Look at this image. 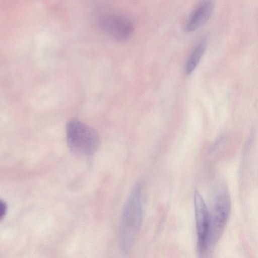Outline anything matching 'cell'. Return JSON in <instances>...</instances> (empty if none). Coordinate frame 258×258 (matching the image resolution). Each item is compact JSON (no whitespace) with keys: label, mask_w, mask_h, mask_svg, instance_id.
<instances>
[{"label":"cell","mask_w":258,"mask_h":258,"mask_svg":"<svg viewBox=\"0 0 258 258\" xmlns=\"http://www.w3.org/2000/svg\"><path fill=\"white\" fill-rule=\"evenodd\" d=\"M141 189L136 185L131 191L124 206L119 232V243L124 251L128 250L138 234L142 217Z\"/></svg>","instance_id":"6da1fadb"},{"label":"cell","mask_w":258,"mask_h":258,"mask_svg":"<svg viewBox=\"0 0 258 258\" xmlns=\"http://www.w3.org/2000/svg\"><path fill=\"white\" fill-rule=\"evenodd\" d=\"M66 136L70 149L80 155H93L99 146L100 139L96 131L78 120H72L67 123Z\"/></svg>","instance_id":"7a4b0ae2"},{"label":"cell","mask_w":258,"mask_h":258,"mask_svg":"<svg viewBox=\"0 0 258 258\" xmlns=\"http://www.w3.org/2000/svg\"><path fill=\"white\" fill-rule=\"evenodd\" d=\"M99 24L106 34L119 41L127 40L134 30V25L132 20L119 14L104 15L100 18Z\"/></svg>","instance_id":"3957f363"},{"label":"cell","mask_w":258,"mask_h":258,"mask_svg":"<svg viewBox=\"0 0 258 258\" xmlns=\"http://www.w3.org/2000/svg\"><path fill=\"white\" fill-rule=\"evenodd\" d=\"M231 209L230 197L226 185H222L216 195L214 214L211 218V235L217 239L221 236L228 218Z\"/></svg>","instance_id":"277c9868"},{"label":"cell","mask_w":258,"mask_h":258,"mask_svg":"<svg viewBox=\"0 0 258 258\" xmlns=\"http://www.w3.org/2000/svg\"><path fill=\"white\" fill-rule=\"evenodd\" d=\"M194 206L196 217L198 247L204 252L210 241L211 217L206 205L198 191H195Z\"/></svg>","instance_id":"5b68a950"},{"label":"cell","mask_w":258,"mask_h":258,"mask_svg":"<svg viewBox=\"0 0 258 258\" xmlns=\"http://www.w3.org/2000/svg\"><path fill=\"white\" fill-rule=\"evenodd\" d=\"M213 11V4L205 1L199 5L189 15L186 24L187 32L194 31L203 26L210 19Z\"/></svg>","instance_id":"8992f818"},{"label":"cell","mask_w":258,"mask_h":258,"mask_svg":"<svg viewBox=\"0 0 258 258\" xmlns=\"http://www.w3.org/2000/svg\"><path fill=\"white\" fill-rule=\"evenodd\" d=\"M206 47V43L203 40L198 43L194 48L185 64V73L186 75H190L196 68L205 52Z\"/></svg>","instance_id":"52a82bcc"},{"label":"cell","mask_w":258,"mask_h":258,"mask_svg":"<svg viewBox=\"0 0 258 258\" xmlns=\"http://www.w3.org/2000/svg\"><path fill=\"white\" fill-rule=\"evenodd\" d=\"M7 212V205L6 203L1 201L0 204V219L2 220L6 215Z\"/></svg>","instance_id":"ba28073f"}]
</instances>
